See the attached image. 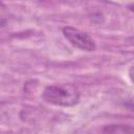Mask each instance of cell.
Listing matches in <instances>:
<instances>
[{
	"label": "cell",
	"instance_id": "6da1fadb",
	"mask_svg": "<svg viewBox=\"0 0 134 134\" xmlns=\"http://www.w3.org/2000/svg\"><path fill=\"white\" fill-rule=\"evenodd\" d=\"M79 88L70 83L53 84L45 87L42 98L45 103L59 107H72L80 102Z\"/></svg>",
	"mask_w": 134,
	"mask_h": 134
},
{
	"label": "cell",
	"instance_id": "7a4b0ae2",
	"mask_svg": "<svg viewBox=\"0 0 134 134\" xmlns=\"http://www.w3.org/2000/svg\"><path fill=\"white\" fill-rule=\"evenodd\" d=\"M65 39L74 47L84 51H94L96 44L94 40L85 31L80 30L73 26H65L62 29Z\"/></svg>",
	"mask_w": 134,
	"mask_h": 134
},
{
	"label": "cell",
	"instance_id": "3957f363",
	"mask_svg": "<svg viewBox=\"0 0 134 134\" xmlns=\"http://www.w3.org/2000/svg\"><path fill=\"white\" fill-rule=\"evenodd\" d=\"M103 134H133V129L128 125H108L103 129Z\"/></svg>",
	"mask_w": 134,
	"mask_h": 134
}]
</instances>
